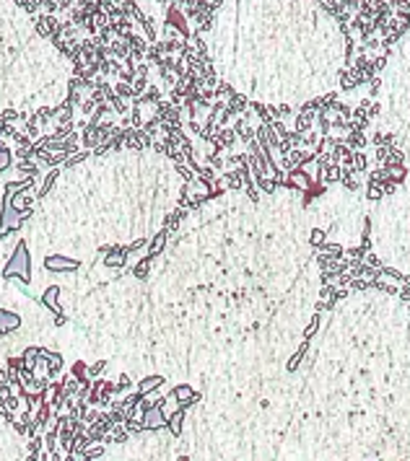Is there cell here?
<instances>
[{"mask_svg": "<svg viewBox=\"0 0 410 461\" xmlns=\"http://www.w3.org/2000/svg\"><path fill=\"white\" fill-rule=\"evenodd\" d=\"M13 143H16V145H32L34 140H32V137H29L26 132H16V137H13Z\"/></svg>", "mask_w": 410, "mask_h": 461, "instance_id": "obj_26", "label": "cell"}, {"mask_svg": "<svg viewBox=\"0 0 410 461\" xmlns=\"http://www.w3.org/2000/svg\"><path fill=\"white\" fill-rule=\"evenodd\" d=\"M127 386H130V378L122 373V376H119V383H117V391H122V389H127Z\"/></svg>", "mask_w": 410, "mask_h": 461, "instance_id": "obj_31", "label": "cell"}, {"mask_svg": "<svg viewBox=\"0 0 410 461\" xmlns=\"http://www.w3.org/2000/svg\"><path fill=\"white\" fill-rule=\"evenodd\" d=\"M11 278H19L21 283L32 280V257H29L26 241H19L16 244V252L11 254V259H8L6 267H3V280H11Z\"/></svg>", "mask_w": 410, "mask_h": 461, "instance_id": "obj_1", "label": "cell"}, {"mask_svg": "<svg viewBox=\"0 0 410 461\" xmlns=\"http://www.w3.org/2000/svg\"><path fill=\"white\" fill-rule=\"evenodd\" d=\"M104 368H107V360H99V363H94V365L88 368V376H91V378H99V376L104 373Z\"/></svg>", "mask_w": 410, "mask_h": 461, "instance_id": "obj_24", "label": "cell"}, {"mask_svg": "<svg viewBox=\"0 0 410 461\" xmlns=\"http://www.w3.org/2000/svg\"><path fill=\"white\" fill-rule=\"evenodd\" d=\"M21 358H24V365H26V368H32V371H34V368L42 363V347H26Z\"/></svg>", "mask_w": 410, "mask_h": 461, "instance_id": "obj_10", "label": "cell"}, {"mask_svg": "<svg viewBox=\"0 0 410 461\" xmlns=\"http://www.w3.org/2000/svg\"><path fill=\"white\" fill-rule=\"evenodd\" d=\"M16 132H19L16 125H8V122H6V125H3V132H0V135H3V137H11V140H13V137H16Z\"/></svg>", "mask_w": 410, "mask_h": 461, "instance_id": "obj_28", "label": "cell"}, {"mask_svg": "<svg viewBox=\"0 0 410 461\" xmlns=\"http://www.w3.org/2000/svg\"><path fill=\"white\" fill-rule=\"evenodd\" d=\"M19 327H21V316L19 314L0 309V334H8V332L19 329Z\"/></svg>", "mask_w": 410, "mask_h": 461, "instance_id": "obj_7", "label": "cell"}, {"mask_svg": "<svg viewBox=\"0 0 410 461\" xmlns=\"http://www.w3.org/2000/svg\"><path fill=\"white\" fill-rule=\"evenodd\" d=\"M78 267H81L78 259H70V257H63V254L44 257V270L47 272H75Z\"/></svg>", "mask_w": 410, "mask_h": 461, "instance_id": "obj_2", "label": "cell"}, {"mask_svg": "<svg viewBox=\"0 0 410 461\" xmlns=\"http://www.w3.org/2000/svg\"><path fill=\"white\" fill-rule=\"evenodd\" d=\"M104 456H107V445H101V443H99V445H88V448H86V453H83V458H86V461L104 458Z\"/></svg>", "mask_w": 410, "mask_h": 461, "instance_id": "obj_16", "label": "cell"}, {"mask_svg": "<svg viewBox=\"0 0 410 461\" xmlns=\"http://www.w3.org/2000/svg\"><path fill=\"white\" fill-rule=\"evenodd\" d=\"M3 402H6V404H8V407H11L13 412H19V409L24 407V399H21V396H16L13 391H11V394H8V396L3 399Z\"/></svg>", "mask_w": 410, "mask_h": 461, "instance_id": "obj_22", "label": "cell"}, {"mask_svg": "<svg viewBox=\"0 0 410 461\" xmlns=\"http://www.w3.org/2000/svg\"><path fill=\"white\" fill-rule=\"evenodd\" d=\"M34 114H37V119H39V122H50V119H55V109H52V106H39V109H37Z\"/></svg>", "mask_w": 410, "mask_h": 461, "instance_id": "obj_20", "label": "cell"}, {"mask_svg": "<svg viewBox=\"0 0 410 461\" xmlns=\"http://www.w3.org/2000/svg\"><path fill=\"white\" fill-rule=\"evenodd\" d=\"M8 368H13V371H21L24 368V358H8V363H6Z\"/></svg>", "mask_w": 410, "mask_h": 461, "instance_id": "obj_29", "label": "cell"}, {"mask_svg": "<svg viewBox=\"0 0 410 461\" xmlns=\"http://www.w3.org/2000/svg\"><path fill=\"white\" fill-rule=\"evenodd\" d=\"M88 156H91V150H78V153H73V156H68L63 166L68 168V166H75V163H83V161H86Z\"/></svg>", "mask_w": 410, "mask_h": 461, "instance_id": "obj_18", "label": "cell"}, {"mask_svg": "<svg viewBox=\"0 0 410 461\" xmlns=\"http://www.w3.org/2000/svg\"><path fill=\"white\" fill-rule=\"evenodd\" d=\"M88 445H91V440H88V435H86V433H78V435H75V440H73V445H70L73 458H83V453H86Z\"/></svg>", "mask_w": 410, "mask_h": 461, "instance_id": "obj_9", "label": "cell"}, {"mask_svg": "<svg viewBox=\"0 0 410 461\" xmlns=\"http://www.w3.org/2000/svg\"><path fill=\"white\" fill-rule=\"evenodd\" d=\"M42 303L47 306L52 314H63V309H60V285H50L47 290H44V293H42Z\"/></svg>", "mask_w": 410, "mask_h": 461, "instance_id": "obj_5", "label": "cell"}, {"mask_svg": "<svg viewBox=\"0 0 410 461\" xmlns=\"http://www.w3.org/2000/svg\"><path fill=\"white\" fill-rule=\"evenodd\" d=\"M164 244H166V231H161L159 236H154V241H151V247H148V254L156 257V254L164 249Z\"/></svg>", "mask_w": 410, "mask_h": 461, "instance_id": "obj_17", "label": "cell"}, {"mask_svg": "<svg viewBox=\"0 0 410 461\" xmlns=\"http://www.w3.org/2000/svg\"><path fill=\"white\" fill-rule=\"evenodd\" d=\"M13 161H16V156H13V150H11V148L3 143V140H0V171H8L11 166H16Z\"/></svg>", "mask_w": 410, "mask_h": 461, "instance_id": "obj_12", "label": "cell"}, {"mask_svg": "<svg viewBox=\"0 0 410 461\" xmlns=\"http://www.w3.org/2000/svg\"><path fill=\"white\" fill-rule=\"evenodd\" d=\"M42 445H44V438H42V433H37V435H32V438H29V443H26V453H29V458H39V453H42Z\"/></svg>", "mask_w": 410, "mask_h": 461, "instance_id": "obj_14", "label": "cell"}, {"mask_svg": "<svg viewBox=\"0 0 410 461\" xmlns=\"http://www.w3.org/2000/svg\"><path fill=\"white\" fill-rule=\"evenodd\" d=\"M16 168L21 176H39V161L34 163L32 158H21V161H16Z\"/></svg>", "mask_w": 410, "mask_h": 461, "instance_id": "obj_11", "label": "cell"}, {"mask_svg": "<svg viewBox=\"0 0 410 461\" xmlns=\"http://www.w3.org/2000/svg\"><path fill=\"white\" fill-rule=\"evenodd\" d=\"M148 267H151V257H148V259H143L141 265H135V278H141V280H143L146 275H148Z\"/></svg>", "mask_w": 410, "mask_h": 461, "instance_id": "obj_25", "label": "cell"}, {"mask_svg": "<svg viewBox=\"0 0 410 461\" xmlns=\"http://www.w3.org/2000/svg\"><path fill=\"white\" fill-rule=\"evenodd\" d=\"M0 417H3L6 422H11V425H13V422H16V412H13L6 402H0Z\"/></svg>", "mask_w": 410, "mask_h": 461, "instance_id": "obj_23", "label": "cell"}, {"mask_svg": "<svg viewBox=\"0 0 410 461\" xmlns=\"http://www.w3.org/2000/svg\"><path fill=\"white\" fill-rule=\"evenodd\" d=\"M101 140H109V137H104V132L99 130V125H91V122H88V125L81 130V145L86 150H94Z\"/></svg>", "mask_w": 410, "mask_h": 461, "instance_id": "obj_3", "label": "cell"}, {"mask_svg": "<svg viewBox=\"0 0 410 461\" xmlns=\"http://www.w3.org/2000/svg\"><path fill=\"white\" fill-rule=\"evenodd\" d=\"M3 125H6V122H3V119H0V132H3Z\"/></svg>", "mask_w": 410, "mask_h": 461, "instance_id": "obj_33", "label": "cell"}, {"mask_svg": "<svg viewBox=\"0 0 410 461\" xmlns=\"http://www.w3.org/2000/svg\"><path fill=\"white\" fill-rule=\"evenodd\" d=\"M0 119L8 122V125H13V122H21V112H16V109H11V106H8V109L0 112Z\"/></svg>", "mask_w": 410, "mask_h": 461, "instance_id": "obj_19", "label": "cell"}, {"mask_svg": "<svg viewBox=\"0 0 410 461\" xmlns=\"http://www.w3.org/2000/svg\"><path fill=\"white\" fill-rule=\"evenodd\" d=\"M42 358H44V363H47V376L55 378V376L60 373V368H63V355H60V352H52V350H44V347H42Z\"/></svg>", "mask_w": 410, "mask_h": 461, "instance_id": "obj_6", "label": "cell"}, {"mask_svg": "<svg viewBox=\"0 0 410 461\" xmlns=\"http://www.w3.org/2000/svg\"><path fill=\"white\" fill-rule=\"evenodd\" d=\"M73 119V104L70 101H60L55 106V122H70Z\"/></svg>", "mask_w": 410, "mask_h": 461, "instance_id": "obj_13", "label": "cell"}, {"mask_svg": "<svg viewBox=\"0 0 410 461\" xmlns=\"http://www.w3.org/2000/svg\"><path fill=\"white\" fill-rule=\"evenodd\" d=\"M39 125H42V122L37 119V114H32L29 119H24V130H26V135L32 137V140H37V137L42 135V132H39Z\"/></svg>", "mask_w": 410, "mask_h": 461, "instance_id": "obj_15", "label": "cell"}, {"mask_svg": "<svg viewBox=\"0 0 410 461\" xmlns=\"http://www.w3.org/2000/svg\"><path fill=\"white\" fill-rule=\"evenodd\" d=\"M99 252H104V265L107 267H122L125 265V257L130 254L127 247H99Z\"/></svg>", "mask_w": 410, "mask_h": 461, "instance_id": "obj_4", "label": "cell"}, {"mask_svg": "<svg viewBox=\"0 0 410 461\" xmlns=\"http://www.w3.org/2000/svg\"><path fill=\"white\" fill-rule=\"evenodd\" d=\"M60 179V166H55V168H47V174H44V179H42V187L37 189V197L42 199V197H47L50 192H52V187H55V181Z\"/></svg>", "mask_w": 410, "mask_h": 461, "instance_id": "obj_8", "label": "cell"}, {"mask_svg": "<svg viewBox=\"0 0 410 461\" xmlns=\"http://www.w3.org/2000/svg\"><path fill=\"white\" fill-rule=\"evenodd\" d=\"M13 430H16L21 438H29V430H26V422H24V420H16V422H13Z\"/></svg>", "mask_w": 410, "mask_h": 461, "instance_id": "obj_27", "label": "cell"}, {"mask_svg": "<svg viewBox=\"0 0 410 461\" xmlns=\"http://www.w3.org/2000/svg\"><path fill=\"white\" fill-rule=\"evenodd\" d=\"M55 324H57V327H65V324H68V319H65L63 314H55Z\"/></svg>", "mask_w": 410, "mask_h": 461, "instance_id": "obj_32", "label": "cell"}, {"mask_svg": "<svg viewBox=\"0 0 410 461\" xmlns=\"http://www.w3.org/2000/svg\"><path fill=\"white\" fill-rule=\"evenodd\" d=\"M161 381H164L161 376H154V378H146V381H141V394H148L151 389H156Z\"/></svg>", "mask_w": 410, "mask_h": 461, "instance_id": "obj_21", "label": "cell"}, {"mask_svg": "<svg viewBox=\"0 0 410 461\" xmlns=\"http://www.w3.org/2000/svg\"><path fill=\"white\" fill-rule=\"evenodd\" d=\"M11 391H13V386H11V383H0V402H3V399H6Z\"/></svg>", "mask_w": 410, "mask_h": 461, "instance_id": "obj_30", "label": "cell"}]
</instances>
